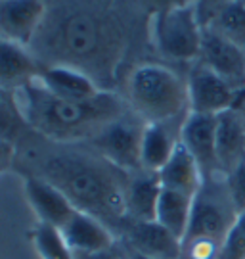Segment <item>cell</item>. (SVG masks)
<instances>
[{
  "label": "cell",
  "instance_id": "2e32d148",
  "mask_svg": "<svg viewBox=\"0 0 245 259\" xmlns=\"http://www.w3.org/2000/svg\"><path fill=\"white\" fill-rule=\"evenodd\" d=\"M245 159V121L237 110L217 115V161L220 175H228Z\"/></svg>",
  "mask_w": 245,
  "mask_h": 259
},
{
  "label": "cell",
  "instance_id": "83f0119b",
  "mask_svg": "<svg viewBox=\"0 0 245 259\" xmlns=\"http://www.w3.org/2000/svg\"><path fill=\"white\" fill-rule=\"evenodd\" d=\"M136 2L142 6L144 12H148L152 16L155 12L173 8V6H178V4H186V2H193V0H136Z\"/></svg>",
  "mask_w": 245,
  "mask_h": 259
},
{
  "label": "cell",
  "instance_id": "f1b7e54d",
  "mask_svg": "<svg viewBox=\"0 0 245 259\" xmlns=\"http://www.w3.org/2000/svg\"><path fill=\"white\" fill-rule=\"evenodd\" d=\"M16 144L10 142H2L0 140V175L8 169H14V161H16Z\"/></svg>",
  "mask_w": 245,
  "mask_h": 259
},
{
  "label": "cell",
  "instance_id": "603a6c76",
  "mask_svg": "<svg viewBox=\"0 0 245 259\" xmlns=\"http://www.w3.org/2000/svg\"><path fill=\"white\" fill-rule=\"evenodd\" d=\"M29 133L31 129L19 108L16 93L0 89V140L18 146Z\"/></svg>",
  "mask_w": 245,
  "mask_h": 259
},
{
  "label": "cell",
  "instance_id": "4316f807",
  "mask_svg": "<svg viewBox=\"0 0 245 259\" xmlns=\"http://www.w3.org/2000/svg\"><path fill=\"white\" fill-rule=\"evenodd\" d=\"M77 259H128L127 248L121 246V242H117L113 248H109L106 251H98V253H75Z\"/></svg>",
  "mask_w": 245,
  "mask_h": 259
},
{
  "label": "cell",
  "instance_id": "cb8c5ba5",
  "mask_svg": "<svg viewBox=\"0 0 245 259\" xmlns=\"http://www.w3.org/2000/svg\"><path fill=\"white\" fill-rule=\"evenodd\" d=\"M29 238L40 259H77L75 251L64 240L62 232L50 225L36 223L29 232Z\"/></svg>",
  "mask_w": 245,
  "mask_h": 259
},
{
  "label": "cell",
  "instance_id": "484cf974",
  "mask_svg": "<svg viewBox=\"0 0 245 259\" xmlns=\"http://www.w3.org/2000/svg\"><path fill=\"white\" fill-rule=\"evenodd\" d=\"M224 183H226V188L237 213L239 215L245 213V159L237 167H234L228 175H224Z\"/></svg>",
  "mask_w": 245,
  "mask_h": 259
},
{
  "label": "cell",
  "instance_id": "8fae6325",
  "mask_svg": "<svg viewBox=\"0 0 245 259\" xmlns=\"http://www.w3.org/2000/svg\"><path fill=\"white\" fill-rule=\"evenodd\" d=\"M119 242L152 259H180L182 242L157 221H125Z\"/></svg>",
  "mask_w": 245,
  "mask_h": 259
},
{
  "label": "cell",
  "instance_id": "5bb4252c",
  "mask_svg": "<svg viewBox=\"0 0 245 259\" xmlns=\"http://www.w3.org/2000/svg\"><path fill=\"white\" fill-rule=\"evenodd\" d=\"M60 232L75 253H98L113 248L119 242L117 234L106 223L79 209L73 213Z\"/></svg>",
  "mask_w": 245,
  "mask_h": 259
},
{
  "label": "cell",
  "instance_id": "9a60e30c",
  "mask_svg": "<svg viewBox=\"0 0 245 259\" xmlns=\"http://www.w3.org/2000/svg\"><path fill=\"white\" fill-rule=\"evenodd\" d=\"M36 81L50 94L65 100H90L102 93L88 75L67 65H42Z\"/></svg>",
  "mask_w": 245,
  "mask_h": 259
},
{
  "label": "cell",
  "instance_id": "f546056e",
  "mask_svg": "<svg viewBox=\"0 0 245 259\" xmlns=\"http://www.w3.org/2000/svg\"><path fill=\"white\" fill-rule=\"evenodd\" d=\"M232 110L239 111V113H241V117H243V121H245V89L237 91L236 100H234V106H232Z\"/></svg>",
  "mask_w": 245,
  "mask_h": 259
},
{
  "label": "cell",
  "instance_id": "ffe728a7",
  "mask_svg": "<svg viewBox=\"0 0 245 259\" xmlns=\"http://www.w3.org/2000/svg\"><path fill=\"white\" fill-rule=\"evenodd\" d=\"M161 186L176 192L195 196L200 192L203 185V173H201L198 161L193 159L188 150L184 148V144L178 142L176 150L173 152L171 159L163 165V169L157 173Z\"/></svg>",
  "mask_w": 245,
  "mask_h": 259
},
{
  "label": "cell",
  "instance_id": "ac0fdd59",
  "mask_svg": "<svg viewBox=\"0 0 245 259\" xmlns=\"http://www.w3.org/2000/svg\"><path fill=\"white\" fill-rule=\"evenodd\" d=\"M40 67L42 64L29 48L0 38V89L16 93L35 81Z\"/></svg>",
  "mask_w": 245,
  "mask_h": 259
},
{
  "label": "cell",
  "instance_id": "7402d4cb",
  "mask_svg": "<svg viewBox=\"0 0 245 259\" xmlns=\"http://www.w3.org/2000/svg\"><path fill=\"white\" fill-rule=\"evenodd\" d=\"M209 27L245 50V0H230L203 19Z\"/></svg>",
  "mask_w": 245,
  "mask_h": 259
},
{
  "label": "cell",
  "instance_id": "44dd1931",
  "mask_svg": "<svg viewBox=\"0 0 245 259\" xmlns=\"http://www.w3.org/2000/svg\"><path fill=\"white\" fill-rule=\"evenodd\" d=\"M191 205H193V196L161 188V196L155 209V221L182 242L190 225Z\"/></svg>",
  "mask_w": 245,
  "mask_h": 259
},
{
  "label": "cell",
  "instance_id": "277c9868",
  "mask_svg": "<svg viewBox=\"0 0 245 259\" xmlns=\"http://www.w3.org/2000/svg\"><path fill=\"white\" fill-rule=\"evenodd\" d=\"M123 98L145 123H173L190 113L186 79L157 62H142L128 69Z\"/></svg>",
  "mask_w": 245,
  "mask_h": 259
},
{
  "label": "cell",
  "instance_id": "d6986e66",
  "mask_svg": "<svg viewBox=\"0 0 245 259\" xmlns=\"http://www.w3.org/2000/svg\"><path fill=\"white\" fill-rule=\"evenodd\" d=\"M161 181L157 173H130L127 188V221H155V209L161 196Z\"/></svg>",
  "mask_w": 245,
  "mask_h": 259
},
{
  "label": "cell",
  "instance_id": "4dcf8cb0",
  "mask_svg": "<svg viewBox=\"0 0 245 259\" xmlns=\"http://www.w3.org/2000/svg\"><path fill=\"white\" fill-rule=\"evenodd\" d=\"M127 253H128V259H152V257H145L142 253H136V251H130V250H127Z\"/></svg>",
  "mask_w": 245,
  "mask_h": 259
},
{
  "label": "cell",
  "instance_id": "ba28073f",
  "mask_svg": "<svg viewBox=\"0 0 245 259\" xmlns=\"http://www.w3.org/2000/svg\"><path fill=\"white\" fill-rule=\"evenodd\" d=\"M191 113L218 115L234 106L237 91L201 62H193L186 77Z\"/></svg>",
  "mask_w": 245,
  "mask_h": 259
},
{
  "label": "cell",
  "instance_id": "7a4b0ae2",
  "mask_svg": "<svg viewBox=\"0 0 245 259\" xmlns=\"http://www.w3.org/2000/svg\"><path fill=\"white\" fill-rule=\"evenodd\" d=\"M14 171L48 181L67 196L75 209L94 215L117 236L127 221L130 173L88 142H56L31 131L18 144Z\"/></svg>",
  "mask_w": 245,
  "mask_h": 259
},
{
  "label": "cell",
  "instance_id": "30bf717a",
  "mask_svg": "<svg viewBox=\"0 0 245 259\" xmlns=\"http://www.w3.org/2000/svg\"><path fill=\"white\" fill-rule=\"evenodd\" d=\"M180 142L198 161L205 181L222 177L217 161V115L190 111L180 127Z\"/></svg>",
  "mask_w": 245,
  "mask_h": 259
},
{
  "label": "cell",
  "instance_id": "6da1fadb",
  "mask_svg": "<svg viewBox=\"0 0 245 259\" xmlns=\"http://www.w3.org/2000/svg\"><path fill=\"white\" fill-rule=\"evenodd\" d=\"M46 16L29 50L42 65L86 73L115 91L136 35V0H44Z\"/></svg>",
  "mask_w": 245,
  "mask_h": 259
},
{
  "label": "cell",
  "instance_id": "52a82bcc",
  "mask_svg": "<svg viewBox=\"0 0 245 259\" xmlns=\"http://www.w3.org/2000/svg\"><path fill=\"white\" fill-rule=\"evenodd\" d=\"M145 121L140 119L134 111L128 108L121 117L111 121L104 129L88 140L94 148L111 163L125 169L127 173L142 171L140 152H142V137H144Z\"/></svg>",
  "mask_w": 245,
  "mask_h": 259
},
{
  "label": "cell",
  "instance_id": "e0dca14e",
  "mask_svg": "<svg viewBox=\"0 0 245 259\" xmlns=\"http://www.w3.org/2000/svg\"><path fill=\"white\" fill-rule=\"evenodd\" d=\"M182 123L184 119L173 123H145L140 152V163L144 171L159 173L163 169L180 142Z\"/></svg>",
  "mask_w": 245,
  "mask_h": 259
},
{
  "label": "cell",
  "instance_id": "5b68a950",
  "mask_svg": "<svg viewBox=\"0 0 245 259\" xmlns=\"http://www.w3.org/2000/svg\"><path fill=\"white\" fill-rule=\"evenodd\" d=\"M239 213L230 198L224 177L203 181L193 196L188 231L182 238L180 259H218L228 232Z\"/></svg>",
  "mask_w": 245,
  "mask_h": 259
},
{
  "label": "cell",
  "instance_id": "9c48e42d",
  "mask_svg": "<svg viewBox=\"0 0 245 259\" xmlns=\"http://www.w3.org/2000/svg\"><path fill=\"white\" fill-rule=\"evenodd\" d=\"M236 91L245 89V50L209 27H203L200 60Z\"/></svg>",
  "mask_w": 245,
  "mask_h": 259
},
{
  "label": "cell",
  "instance_id": "3957f363",
  "mask_svg": "<svg viewBox=\"0 0 245 259\" xmlns=\"http://www.w3.org/2000/svg\"><path fill=\"white\" fill-rule=\"evenodd\" d=\"M16 98L29 129L56 142H88L128 110L117 91H102L90 100H65L36 79L16 91Z\"/></svg>",
  "mask_w": 245,
  "mask_h": 259
},
{
  "label": "cell",
  "instance_id": "8992f818",
  "mask_svg": "<svg viewBox=\"0 0 245 259\" xmlns=\"http://www.w3.org/2000/svg\"><path fill=\"white\" fill-rule=\"evenodd\" d=\"M148 31L154 48L165 60L180 64H193L200 60L203 23L198 0L152 14Z\"/></svg>",
  "mask_w": 245,
  "mask_h": 259
},
{
  "label": "cell",
  "instance_id": "7c38bea8",
  "mask_svg": "<svg viewBox=\"0 0 245 259\" xmlns=\"http://www.w3.org/2000/svg\"><path fill=\"white\" fill-rule=\"evenodd\" d=\"M44 16V0H0V38L29 48Z\"/></svg>",
  "mask_w": 245,
  "mask_h": 259
},
{
  "label": "cell",
  "instance_id": "4fadbf2b",
  "mask_svg": "<svg viewBox=\"0 0 245 259\" xmlns=\"http://www.w3.org/2000/svg\"><path fill=\"white\" fill-rule=\"evenodd\" d=\"M23 192H25V200H27L29 207L35 211L36 223H44L50 225L58 231L64 229V225L77 209L75 205L67 200V196L50 185L48 181L40 179L35 175H23Z\"/></svg>",
  "mask_w": 245,
  "mask_h": 259
},
{
  "label": "cell",
  "instance_id": "d4e9b609",
  "mask_svg": "<svg viewBox=\"0 0 245 259\" xmlns=\"http://www.w3.org/2000/svg\"><path fill=\"white\" fill-rule=\"evenodd\" d=\"M218 259H245V213L237 217L230 229Z\"/></svg>",
  "mask_w": 245,
  "mask_h": 259
}]
</instances>
